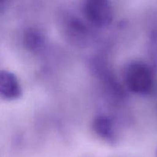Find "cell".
Instances as JSON below:
<instances>
[{"instance_id": "5b68a950", "label": "cell", "mask_w": 157, "mask_h": 157, "mask_svg": "<svg viewBox=\"0 0 157 157\" xmlns=\"http://www.w3.org/2000/svg\"><path fill=\"white\" fill-rule=\"evenodd\" d=\"M23 43L30 52H37L43 47L44 38L42 34L35 29H29L24 34Z\"/></svg>"}, {"instance_id": "6da1fadb", "label": "cell", "mask_w": 157, "mask_h": 157, "mask_svg": "<svg viewBox=\"0 0 157 157\" xmlns=\"http://www.w3.org/2000/svg\"><path fill=\"white\" fill-rule=\"evenodd\" d=\"M125 82L130 91L137 94H147L153 87V71L144 63H132L126 70Z\"/></svg>"}, {"instance_id": "8992f818", "label": "cell", "mask_w": 157, "mask_h": 157, "mask_svg": "<svg viewBox=\"0 0 157 157\" xmlns=\"http://www.w3.org/2000/svg\"><path fill=\"white\" fill-rule=\"evenodd\" d=\"M12 0H0V14L4 13L9 7Z\"/></svg>"}, {"instance_id": "3957f363", "label": "cell", "mask_w": 157, "mask_h": 157, "mask_svg": "<svg viewBox=\"0 0 157 157\" xmlns=\"http://www.w3.org/2000/svg\"><path fill=\"white\" fill-rule=\"evenodd\" d=\"M22 95L20 83L13 73L0 71V98L6 101H15Z\"/></svg>"}, {"instance_id": "277c9868", "label": "cell", "mask_w": 157, "mask_h": 157, "mask_svg": "<svg viewBox=\"0 0 157 157\" xmlns=\"http://www.w3.org/2000/svg\"><path fill=\"white\" fill-rule=\"evenodd\" d=\"M92 128L97 136L108 144L114 145L117 142V135L113 120L105 115L98 116L94 120Z\"/></svg>"}, {"instance_id": "7a4b0ae2", "label": "cell", "mask_w": 157, "mask_h": 157, "mask_svg": "<svg viewBox=\"0 0 157 157\" xmlns=\"http://www.w3.org/2000/svg\"><path fill=\"white\" fill-rule=\"evenodd\" d=\"M84 13L87 19L98 28L107 27L113 21L110 0H84Z\"/></svg>"}, {"instance_id": "52a82bcc", "label": "cell", "mask_w": 157, "mask_h": 157, "mask_svg": "<svg viewBox=\"0 0 157 157\" xmlns=\"http://www.w3.org/2000/svg\"><path fill=\"white\" fill-rule=\"evenodd\" d=\"M156 157H157V150H156Z\"/></svg>"}]
</instances>
